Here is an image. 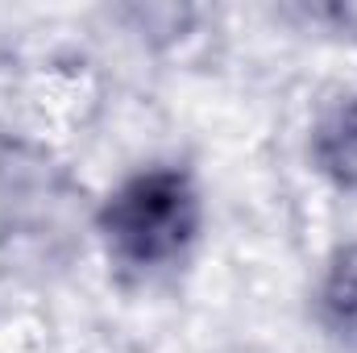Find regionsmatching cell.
<instances>
[{"instance_id": "cell-3", "label": "cell", "mask_w": 357, "mask_h": 353, "mask_svg": "<svg viewBox=\"0 0 357 353\" xmlns=\"http://www.w3.org/2000/svg\"><path fill=\"white\" fill-rule=\"evenodd\" d=\"M312 320L341 353H357V237L333 246L312 291Z\"/></svg>"}, {"instance_id": "cell-1", "label": "cell", "mask_w": 357, "mask_h": 353, "mask_svg": "<svg viewBox=\"0 0 357 353\" xmlns=\"http://www.w3.org/2000/svg\"><path fill=\"white\" fill-rule=\"evenodd\" d=\"M96 237L121 274L154 278L195 250L204 233V191L178 163H154L125 175L96 208Z\"/></svg>"}, {"instance_id": "cell-4", "label": "cell", "mask_w": 357, "mask_h": 353, "mask_svg": "<svg viewBox=\"0 0 357 353\" xmlns=\"http://www.w3.org/2000/svg\"><path fill=\"white\" fill-rule=\"evenodd\" d=\"M237 353H254V350H237Z\"/></svg>"}, {"instance_id": "cell-2", "label": "cell", "mask_w": 357, "mask_h": 353, "mask_svg": "<svg viewBox=\"0 0 357 353\" xmlns=\"http://www.w3.org/2000/svg\"><path fill=\"white\" fill-rule=\"evenodd\" d=\"M307 163L337 191H357V88L324 100L312 117Z\"/></svg>"}]
</instances>
